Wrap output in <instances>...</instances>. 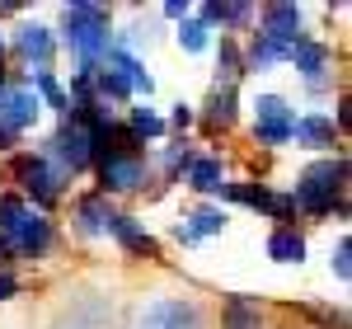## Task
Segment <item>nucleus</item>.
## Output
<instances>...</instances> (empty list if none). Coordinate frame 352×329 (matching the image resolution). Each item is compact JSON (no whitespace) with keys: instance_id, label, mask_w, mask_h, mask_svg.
<instances>
[{"instance_id":"1","label":"nucleus","mask_w":352,"mask_h":329,"mask_svg":"<svg viewBox=\"0 0 352 329\" xmlns=\"http://www.w3.org/2000/svg\"><path fill=\"white\" fill-rule=\"evenodd\" d=\"M343 189H348V156H329V160H315L300 169L296 189H292V202H296V217H348V202H343Z\"/></svg>"},{"instance_id":"2","label":"nucleus","mask_w":352,"mask_h":329,"mask_svg":"<svg viewBox=\"0 0 352 329\" xmlns=\"http://www.w3.org/2000/svg\"><path fill=\"white\" fill-rule=\"evenodd\" d=\"M61 43L80 56V66H99L113 47V19L104 5H89V0H76L61 10Z\"/></svg>"},{"instance_id":"3","label":"nucleus","mask_w":352,"mask_h":329,"mask_svg":"<svg viewBox=\"0 0 352 329\" xmlns=\"http://www.w3.org/2000/svg\"><path fill=\"white\" fill-rule=\"evenodd\" d=\"M0 240L19 259H43L56 245V231L43 212H33L24 198H0Z\"/></svg>"},{"instance_id":"4","label":"nucleus","mask_w":352,"mask_h":329,"mask_svg":"<svg viewBox=\"0 0 352 329\" xmlns=\"http://www.w3.org/2000/svg\"><path fill=\"white\" fill-rule=\"evenodd\" d=\"M10 174H14V184L24 189V202H33V212H43V217H47V207H52L56 198L66 193V184H71V174H66L61 164H52L43 151L14 156V160H10Z\"/></svg>"},{"instance_id":"5","label":"nucleus","mask_w":352,"mask_h":329,"mask_svg":"<svg viewBox=\"0 0 352 329\" xmlns=\"http://www.w3.org/2000/svg\"><path fill=\"white\" fill-rule=\"evenodd\" d=\"M52 164H61L71 179L85 174V169H94V132H85L80 123H71V118H61V127H56L52 137H47V151H43Z\"/></svg>"},{"instance_id":"6","label":"nucleus","mask_w":352,"mask_h":329,"mask_svg":"<svg viewBox=\"0 0 352 329\" xmlns=\"http://www.w3.org/2000/svg\"><path fill=\"white\" fill-rule=\"evenodd\" d=\"M292 123H296V109L282 94H258L254 99V141L258 146H287Z\"/></svg>"},{"instance_id":"7","label":"nucleus","mask_w":352,"mask_h":329,"mask_svg":"<svg viewBox=\"0 0 352 329\" xmlns=\"http://www.w3.org/2000/svg\"><path fill=\"white\" fill-rule=\"evenodd\" d=\"M94 169H99V193L104 198H113V193H141L146 179H151L146 156H104Z\"/></svg>"},{"instance_id":"8","label":"nucleus","mask_w":352,"mask_h":329,"mask_svg":"<svg viewBox=\"0 0 352 329\" xmlns=\"http://www.w3.org/2000/svg\"><path fill=\"white\" fill-rule=\"evenodd\" d=\"M38 113H43V104H38V94L24 85V76H10V85L0 89V127L19 137V132H28L38 123Z\"/></svg>"},{"instance_id":"9","label":"nucleus","mask_w":352,"mask_h":329,"mask_svg":"<svg viewBox=\"0 0 352 329\" xmlns=\"http://www.w3.org/2000/svg\"><path fill=\"white\" fill-rule=\"evenodd\" d=\"M136 329H202V306L192 297H160L141 310Z\"/></svg>"},{"instance_id":"10","label":"nucleus","mask_w":352,"mask_h":329,"mask_svg":"<svg viewBox=\"0 0 352 329\" xmlns=\"http://www.w3.org/2000/svg\"><path fill=\"white\" fill-rule=\"evenodd\" d=\"M254 19H258V38L272 43V47H282L287 56L296 52V43L305 38L300 33V5H263Z\"/></svg>"},{"instance_id":"11","label":"nucleus","mask_w":352,"mask_h":329,"mask_svg":"<svg viewBox=\"0 0 352 329\" xmlns=\"http://www.w3.org/2000/svg\"><path fill=\"white\" fill-rule=\"evenodd\" d=\"M14 56L24 61L28 71H52V56H56L52 28H43V24H19V28H14Z\"/></svg>"},{"instance_id":"12","label":"nucleus","mask_w":352,"mask_h":329,"mask_svg":"<svg viewBox=\"0 0 352 329\" xmlns=\"http://www.w3.org/2000/svg\"><path fill=\"white\" fill-rule=\"evenodd\" d=\"M109 235L127 249L132 259H160V240H155V235H151V231H146L136 217H127V212H113Z\"/></svg>"},{"instance_id":"13","label":"nucleus","mask_w":352,"mask_h":329,"mask_svg":"<svg viewBox=\"0 0 352 329\" xmlns=\"http://www.w3.org/2000/svg\"><path fill=\"white\" fill-rule=\"evenodd\" d=\"M292 141L305 146V151H333L338 146V127H333L329 113H300L292 123Z\"/></svg>"},{"instance_id":"14","label":"nucleus","mask_w":352,"mask_h":329,"mask_svg":"<svg viewBox=\"0 0 352 329\" xmlns=\"http://www.w3.org/2000/svg\"><path fill=\"white\" fill-rule=\"evenodd\" d=\"M113 320V306L109 297H99V292H89V297H80V301L71 306L61 320H56V329H104Z\"/></svg>"},{"instance_id":"15","label":"nucleus","mask_w":352,"mask_h":329,"mask_svg":"<svg viewBox=\"0 0 352 329\" xmlns=\"http://www.w3.org/2000/svg\"><path fill=\"white\" fill-rule=\"evenodd\" d=\"M287 61H292V66H296L310 85H320V81H329L324 71H329V61H333V47H329V43H320V38H300L296 52L287 56Z\"/></svg>"},{"instance_id":"16","label":"nucleus","mask_w":352,"mask_h":329,"mask_svg":"<svg viewBox=\"0 0 352 329\" xmlns=\"http://www.w3.org/2000/svg\"><path fill=\"white\" fill-rule=\"evenodd\" d=\"M235 118H240V89H230V85H217V89L207 94L202 127H207V132H230V127H235Z\"/></svg>"},{"instance_id":"17","label":"nucleus","mask_w":352,"mask_h":329,"mask_svg":"<svg viewBox=\"0 0 352 329\" xmlns=\"http://www.w3.org/2000/svg\"><path fill=\"white\" fill-rule=\"evenodd\" d=\"M109 221H113V202L104 193H85L76 198V226H80V235H109Z\"/></svg>"},{"instance_id":"18","label":"nucleus","mask_w":352,"mask_h":329,"mask_svg":"<svg viewBox=\"0 0 352 329\" xmlns=\"http://www.w3.org/2000/svg\"><path fill=\"white\" fill-rule=\"evenodd\" d=\"M104 61H109L113 71H122V81L132 85V94H146V99L155 94V76H151V71H146V61H141V56H132L127 47H118V43H113Z\"/></svg>"},{"instance_id":"19","label":"nucleus","mask_w":352,"mask_h":329,"mask_svg":"<svg viewBox=\"0 0 352 329\" xmlns=\"http://www.w3.org/2000/svg\"><path fill=\"white\" fill-rule=\"evenodd\" d=\"M254 14H258V5H249V0H230V5L212 0V5H202V10H197V19L212 28V33H217V28H244Z\"/></svg>"},{"instance_id":"20","label":"nucleus","mask_w":352,"mask_h":329,"mask_svg":"<svg viewBox=\"0 0 352 329\" xmlns=\"http://www.w3.org/2000/svg\"><path fill=\"white\" fill-rule=\"evenodd\" d=\"M19 76H24V85L38 94V104H47V109L61 113V118L71 113V99H66V89H61V81H56L52 71H19Z\"/></svg>"},{"instance_id":"21","label":"nucleus","mask_w":352,"mask_h":329,"mask_svg":"<svg viewBox=\"0 0 352 329\" xmlns=\"http://www.w3.org/2000/svg\"><path fill=\"white\" fill-rule=\"evenodd\" d=\"M184 184H188L192 193H221L226 189V164H221L217 156H192Z\"/></svg>"},{"instance_id":"22","label":"nucleus","mask_w":352,"mask_h":329,"mask_svg":"<svg viewBox=\"0 0 352 329\" xmlns=\"http://www.w3.org/2000/svg\"><path fill=\"white\" fill-rule=\"evenodd\" d=\"M221 329H263V306L254 301V297H226Z\"/></svg>"},{"instance_id":"23","label":"nucleus","mask_w":352,"mask_h":329,"mask_svg":"<svg viewBox=\"0 0 352 329\" xmlns=\"http://www.w3.org/2000/svg\"><path fill=\"white\" fill-rule=\"evenodd\" d=\"M268 259L272 264H300V259H305V235H300V231H272L268 235Z\"/></svg>"},{"instance_id":"24","label":"nucleus","mask_w":352,"mask_h":329,"mask_svg":"<svg viewBox=\"0 0 352 329\" xmlns=\"http://www.w3.org/2000/svg\"><path fill=\"white\" fill-rule=\"evenodd\" d=\"M221 198H230V202H240V207H254V212H263V217H268V207H272L268 184H226Z\"/></svg>"},{"instance_id":"25","label":"nucleus","mask_w":352,"mask_h":329,"mask_svg":"<svg viewBox=\"0 0 352 329\" xmlns=\"http://www.w3.org/2000/svg\"><path fill=\"white\" fill-rule=\"evenodd\" d=\"M127 132H132V137L141 141V146H146V141H160L164 132H169V127H164V118H160L155 109H146V104H141V109L127 113Z\"/></svg>"},{"instance_id":"26","label":"nucleus","mask_w":352,"mask_h":329,"mask_svg":"<svg viewBox=\"0 0 352 329\" xmlns=\"http://www.w3.org/2000/svg\"><path fill=\"white\" fill-rule=\"evenodd\" d=\"M217 85H230V89H235V81H240L244 76V52L240 47H235V38H221L217 43Z\"/></svg>"},{"instance_id":"27","label":"nucleus","mask_w":352,"mask_h":329,"mask_svg":"<svg viewBox=\"0 0 352 329\" xmlns=\"http://www.w3.org/2000/svg\"><path fill=\"white\" fill-rule=\"evenodd\" d=\"M226 221H230V217H226L221 207H197V212H192L184 226H188L197 240H207V235H221V231H226Z\"/></svg>"},{"instance_id":"28","label":"nucleus","mask_w":352,"mask_h":329,"mask_svg":"<svg viewBox=\"0 0 352 329\" xmlns=\"http://www.w3.org/2000/svg\"><path fill=\"white\" fill-rule=\"evenodd\" d=\"M179 47L188 56L207 52V47H212V28L202 24V19H184V24H179Z\"/></svg>"},{"instance_id":"29","label":"nucleus","mask_w":352,"mask_h":329,"mask_svg":"<svg viewBox=\"0 0 352 329\" xmlns=\"http://www.w3.org/2000/svg\"><path fill=\"white\" fill-rule=\"evenodd\" d=\"M329 264H333V277H338V282H352V240H348V235H338V245H333V254H329Z\"/></svg>"},{"instance_id":"30","label":"nucleus","mask_w":352,"mask_h":329,"mask_svg":"<svg viewBox=\"0 0 352 329\" xmlns=\"http://www.w3.org/2000/svg\"><path fill=\"white\" fill-rule=\"evenodd\" d=\"M305 315L324 329H343V310H333V306H305Z\"/></svg>"},{"instance_id":"31","label":"nucleus","mask_w":352,"mask_h":329,"mask_svg":"<svg viewBox=\"0 0 352 329\" xmlns=\"http://www.w3.org/2000/svg\"><path fill=\"white\" fill-rule=\"evenodd\" d=\"M192 118H197V113H192L188 104H174V113H169V123H164V127H174V132H188Z\"/></svg>"},{"instance_id":"32","label":"nucleus","mask_w":352,"mask_h":329,"mask_svg":"<svg viewBox=\"0 0 352 329\" xmlns=\"http://www.w3.org/2000/svg\"><path fill=\"white\" fill-rule=\"evenodd\" d=\"M164 19H179V24H184V19H192V5L188 0H169V5H164Z\"/></svg>"},{"instance_id":"33","label":"nucleus","mask_w":352,"mask_h":329,"mask_svg":"<svg viewBox=\"0 0 352 329\" xmlns=\"http://www.w3.org/2000/svg\"><path fill=\"white\" fill-rule=\"evenodd\" d=\"M14 292H19V277L10 273V268H0V301H10Z\"/></svg>"},{"instance_id":"34","label":"nucleus","mask_w":352,"mask_h":329,"mask_svg":"<svg viewBox=\"0 0 352 329\" xmlns=\"http://www.w3.org/2000/svg\"><path fill=\"white\" fill-rule=\"evenodd\" d=\"M174 240H179V245H197V235H192V231H188V226H184V221L174 226Z\"/></svg>"},{"instance_id":"35","label":"nucleus","mask_w":352,"mask_h":329,"mask_svg":"<svg viewBox=\"0 0 352 329\" xmlns=\"http://www.w3.org/2000/svg\"><path fill=\"white\" fill-rule=\"evenodd\" d=\"M14 141H19V137H14V132H5V127H0V151H10Z\"/></svg>"},{"instance_id":"36","label":"nucleus","mask_w":352,"mask_h":329,"mask_svg":"<svg viewBox=\"0 0 352 329\" xmlns=\"http://www.w3.org/2000/svg\"><path fill=\"white\" fill-rule=\"evenodd\" d=\"M10 259H14V254H10V245L0 240V268H10Z\"/></svg>"},{"instance_id":"37","label":"nucleus","mask_w":352,"mask_h":329,"mask_svg":"<svg viewBox=\"0 0 352 329\" xmlns=\"http://www.w3.org/2000/svg\"><path fill=\"white\" fill-rule=\"evenodd\" d=\"M5 85H10V71H5V66H0V89H5Z\"/></svg>"},{"instance_id":"38","label":"nucleus","mask_w":352,"mask_h":329,"mask_svg":"<svg viewBox=\"0 0 352 329\" xmlns=\"http://www.w3.org/2000/svg\"><path fill=\"white\" fill-rule=\"evenodd\" d=\"M0 66H5V38H0Z\"/></svg>"}]
</instances>
